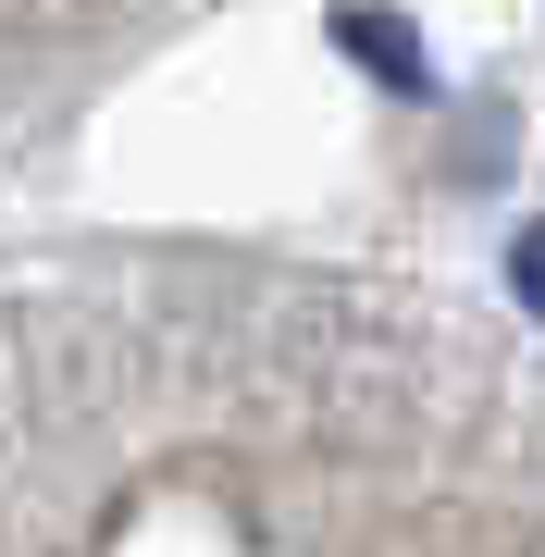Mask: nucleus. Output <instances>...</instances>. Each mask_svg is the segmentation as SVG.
Returning a JSON list of instances; mask_svg holds the SVG:
<instances>
[{"label": "nucleus", "mask_w": 545, "mask_h": 557, "mask_svg": "<svg viewBox=\"0 0 545 557\" xmlns=\"http://www.w3.org/2000/svg\"><path fill=\"white\" fill-rule=\"evenodd\" d=\"M347 50H372V62H384L397 87L422 75V62H409V38H397V13H347Z\"/></svg>", "instance_id": "nucleus-1"}, {"label": "nucleus", "mask_w": 545, "mask_h": 557, "mask_svg": "<svg viewBox=\"0 0 545 557\" xmlns=\"http://www.w3.org/2000/svg\"><path fill=\"white\" fill-rule=\"evenodd\" d=\"M508 285H521V310L545 322V223H533V236H521V248H508Z\"/></svg>", "instance_id": "nucleus-2"}]
</instances>
